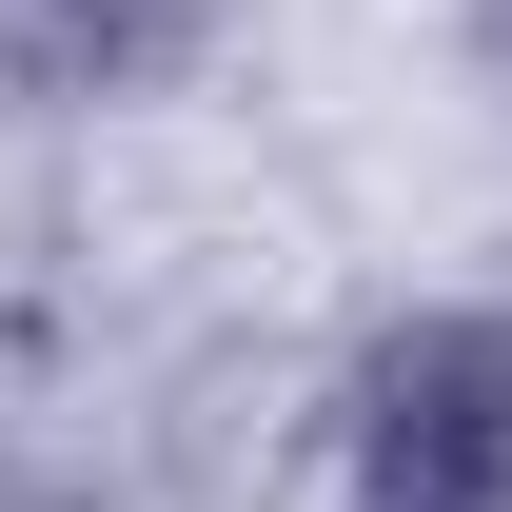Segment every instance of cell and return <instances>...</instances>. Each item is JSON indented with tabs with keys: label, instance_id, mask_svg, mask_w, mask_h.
Here are the masks:
<instances>
[{
	"label": "cell",
	"instance_id": "6da1fadb",
	"mask_svg": "<svg viewBox=\"0 0 512 512\" xmlns=\"http://www.w3.org/2000/svg\"><path fill=\"white\" fill-rule=\"evenodd\" d=\"M355 512H512V316L434 296L355 355Z\"/></svg>",
	"mask_w": 512,
	"mask_h": 512
},
{
	"label": "cell",
	"instance_id": "7a4b0ae2",
	"mask_svg": "<svg viewBox=\"0 0 512 512\" xmlns=\"http://www.w3.org/2000/svg\"><path fill=\"white\" fill-rule=\"evenodd\" d=\"M217 0H0V99H158Z\"/></svg>",
	"mask_w": 512,
	"mask_h": 512
}]
</instances>
